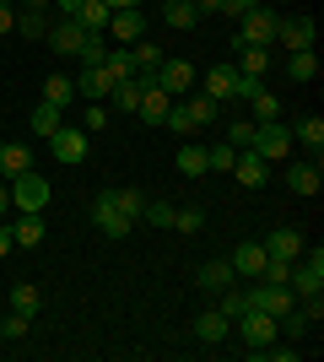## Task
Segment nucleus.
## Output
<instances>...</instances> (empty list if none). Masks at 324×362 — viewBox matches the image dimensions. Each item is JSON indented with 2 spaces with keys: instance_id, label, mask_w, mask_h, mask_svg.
Listing matches in <instances>:
<instances>
[{
  "instance_id": "obj_2",
  "label": "nucleus",
  "mask_w": 324,
  "mask_h": 362,
  "mask_svg": "<svg viewBox=\"0 0 324 362\" xmlns=\"http://www.w3.org/2000/svg\"><path fill=\"white\" fill-rule=\"evenodd\" d=\"M232 330H238V341H244L248 351H265V346L281 335V319L265 314V308H244V314L232 319Z\"/></svg>"
},
{
  "instance_id": "obj_30",
  "label": "nucleus",
  "mask_w": 324,
  "mask_h": 362,
  "mask_svg": "<svg viewBox=\"0 0 324 362\" xmlns=\"http://www.w3.org/2000/svg\"><path fill=\"white\" fill-rule=\"evenodd\" d=\"M130 60H136V71H140V76H157V65L168 60V54H162L157 44H146V38H136V44H130Z\"/></svg>"
},
{
  "instance_id": "obj_31",
  "label": "nucleus",
  "mask_w": 324,
  "mask_h": 362,
  "mask_svg": "<svg viewBox=\"0 0 324 362\" xmlns=\"http://www.w3.org/2000/svg\"><path fill=\"white\" fill-rule=\"evenodd\" d=\"M162 22H168V28H195V22H200V11H195V0H168V6H162Z\"/></svg>"
},
{
  "instance_id": "obj_22",
  "label": "nucleus",
  "mask_w": 324,
  "mask_h": 362,
  "mask_svg": "<svg viewBox=\"0 0 324 362\" xmlns=\"http://www.w3.org/2000/svg\"><path fill=\"white\" fill-rule=\"evenodd\" d=\"M227 259H232V271H238V276H260L270 255H265V243H260V238H248V243H238Z\"/></svg>"
},
{
  "instance_id": "obj_34",
  "label": "nucleus",
  "mask_w": 324,
  "mask_h": 362,
  "mask_svg": "<svg viewBox=\"0 0 324 362\" xmlns=\"http://www.w3.org/2000/svg\"><path fill=\"white\" fill-rule=\"evenodd\" d=\"M232 163H238V146H227V141L205 146V173H232Z\"/></svg>"
},
{
  "instance_id": "obj_35",
  "label": "nucleus",
  "mask_w": 324,
  "mask_h": 362,
  "mask_svg": "<svg viewBox=\"0 0 324 362\" xmlns=\"http://www.w3.org/2000/svg\"><path fill=\"white\" fill-rule=\"evenodd\" d=\"M44 11H49V6H28V11L16 16V33H22V38H44V33H49Z\"/></svg>"
},
{
  "instance_id": "obj_17",
  "label": "nucleus",
  "mask_w": 324,
  "mask_h": 362,
  "mask_svg": "<svg viewBox=\"0 0 324 362\" xmlns=\"http://www.w3.org/2000/svg\"><path fill=\"white\" fill-rule=\"evenodd\" d=\"M313 38H319L313 16H287L276 28V44H287V49H313Z\"/></svg>"
},
{
  "instance_id": "obj_49",
  "label": "nucleus",
  "mask_w": 324,
  "mask_h": 362,
  "mask_svg": "<svg viewBox=\"0 0 324 362\" xmlns=\"http://www.w3.org/2000/svg\"><path fill=\"white\" fill-rule=\"evenodd\" d=\"M49 6H54L60 16H76V11H81V0H49Z\"/></svg>"
},
{
  "instance_id": "obj_33",
  "label": "nucleus",
  "mask_w": 324,
  "mask_h": 362,
  "mask_svg": "<svg viewBox=\"0 0 324 362\" xmlns=\"http://www.w3.org/2000/svg\"><path fill=\"white\" fill-rule=\"evenodd\" d=\"M287 76H292V81H313V76H319V54H313V49H292Z\"/></svg>"
},
{
  "instance_id": "obj_37",
  "label": "nucleus",
  "mask_w": 324,
  "mask_h": 362,
  "mask_svg": "<svg viewBox=\"0 0 324 362\" xmlns=\"http://www.w3.org/2000/svg\"><path fill=\"white\" fill-rule=\"evenodd\" d=\"M71 98H76V81H71V76H49L44 81V103H71Z\"/></svg>"
},
{
  "instance_id": "obj_51",
  "label": "nucleus",
  "mask_w": 324,
  "mask_h": 362,
  "mask_svg": "<svg viewBox=\"0 0 324 362\" xmlns=\"http://www.w3.org/2000/svg\"><path fill=\"white\" fill-rule=\"evenodd\" d=\"M11 255V227H0V259Z\"/></svg>"
},
{
  "instance_id": "obj_10",
  "label": "nucleus",
  "mask_w": 324,
  "mask_h": 362,
  "mask_svg": "<svg viewBox=\"0 0 324 362\" xmlns=\"http://www.w3.org/2000/svg\"><path fill=\"white\" fill-rule=\"evenodd\" d=\"M108 33H114V38L130 49L136 38H146V11H140V6H119V11L108 16Z\"/></svg>"
},
{
  "instance_id": "obj_27",
  "label": "nucleus",
  "mask_w": 324,
  "mask_h": 362,
  "mask_svg": "<svg viewBox=\"0 0 324 362\" xmlns=\"http://www.w3.org/2000/svg\"><path fill=\"white\" fill-rule=\"evenodd\" d=\"M108 16H114V6H108V0H81L76 22H81L87 33H108Z\"/></svg>"
},
{
  "instance_id": "obj_28",
  "label": "nucleus",
  "mask_w": 324,
  "mask_h": 362,
  "mask_svg": "<svg viewBox=\"0 0 324 362\" xmlns=\"http://www.w3.org/2000/svg\"><path fill=\"white\" fill-rule=\"evenodd\" d=\"M292 141H303V146H308L313 157H319V151H324V119H319V114L297 119V124H292Z\"/></svg>"
},
{
  "instance_id": "obj_24",
  "label": "nucleus",
  "mask_w": 324,
  "mask_h": 362,
  "mask_svg": "<svg viewBox=\"0 0 324 362\" xmlns=\"http://www.w3.org/2000/svg\"><path fill=\"white\" fill-rule=\"evenodd\" d=\"M11 243H16V249H38V243H44V216H38V211H22L11 222Z\"/></svg>"
},
{
  "instance_id": "obj_1",
  "label": "nucleus",
  "mask_w": 324,
  "mask_h": 362,
  "mask_svg": "<svg viewBox=\"0 0 324 362\" xmlns=\"http://www.w3.org/2000/svg\"><path fill=\"white\" fill-rule=\"evenodd\" d=\"M205 81V98H216V103H227V98H248V92H260L265 81H254V76H238V65H211V71L200 76Z\"/></svg>"
},
{
  "instance_id": "obj_15",
  "label": "nucleus",
  "mask_w": 324,
  "mask_h": 362,
  "mask_svg": "<svg viewBox=\"0 0 324 362\" xmlns=\"http://www.w3.org/2000/svg\"><path fill=\"white\" fill-rule=\"evenodd\" d=\"M232 54H238V76H254V81H265V71H270V49L265 44H238L232 38Z\"/></svg>"
},
{
  "instance_id": "obj_48",
  "label": "nucleus",
  "mask_w": 324,
  "mask_h": 362,
  "mask_svg": "<svg viewBox=\"0 0 324 362\" xmlns=\"http://www.w3.org/2000/svg\"><path fill=\"white\" fill-rule=\"evenodd\" d=\"M6 33H16V11L11 6H0V38H6Z\"/></svg>"
},
{
  "instance_id": "obj_41",
  "label": "nucleus",
  "mask_w": 324,
  "mask_h": 362,
  "mask_svg": "<svg viewBox=\"0 0 324 362\" xmlns=\"http://www.w3.org/2000/svg\"><path fill=\"white\" fill-rule=\"evenodd\" d=\"M81 65H103V54H108V44H103V33H87V38H81Z\"/></svg>"
},
{
  "instance_id": "obj_32",
  "label": "nucleus",
  "mask_w": 324,
  "mask_h": 362,
  "mask_svg": "<svg viewBox=\"0 0 324 362\" xmlns=\"http://www.w3.org/2000/svg\"><path fill=\"white\" fill-rule=\"evenodd\" d=\"M248 108H254V124H270V119H281V103H276V92H270V87L248 92Z\"/></svg>"
},
{
  "instance_id": "obj_9",
  "label": "nucleus",
  "mask_w": 324,
  "mask_h": 362,
  "mask_svg": "<svg viewBox=\"0 0 324 362\" xmlns=\"http://www.w3.org/2000/svg\"><path fill=\"white\" fill-rule=\"evenodd\" d=\"M179 108L189 114V124H195V130H216V124H222V103H216V98H205V92H184V98H179Z\"/></svg>"
},
{
  "instance_id": "obj_20",
  "label": "nucleus",
  "mask_w": 324,
  "mask_h": 362,
  "mask_svg": "<svg viewBox=\"0 0 324 362\" xmlns=\"http://www.w3.org/2000/svg\"><path fill=\"white\" fill-rule=\"evenodd\" d=\"M287 184H292V195H319V189H324L319 157H308V163H292V168H287Z\"/></svg>"
},
{
  "instance_id": "obj_26",
  "label": "nucleus",
  "mask_w": 324,
  "mask_h": 362,
  "mask_svg": "<svg viewBox=\"0 0 324 362\" xmlns=\"http://www.w3.org/2000/svg\"><path fill=\"white\" fill-rule=\"evenodd\" d=\"M60 124H65V108H60V103H38V108H32V119H28V130L49 141L54 130H60Z\"/></svg>"
},
{
  "instance_id": "obj_23",
  "label": "nucleus",
  "mask_w": 324,
  "mask_h": 362,
  "mask_svg": "<svg viewBox=\"0 0 324 362\" xmlns=\"http://www.w3.org/2000/svg\"><path fill=\"white\" fill-rule=\"evenodd\" d=\"M76 92L87 98V103H103L108 92H114V76H108L103 65H87V71H81V81H76Z\"/></svg>"
},
{
  "instance_id": "obj_18",
  "label": "nucleus",
  "mask_w": 324,
  "mask_h": 362,
  "mask_svg": "<svg viewBox=\"0 0 324 362\" xmlns=\"http://www.w3.org/2000/svg\"><path fill=\"white\" fill-rule=\"evenodd\" d=\"M232 179L244 184V189H260L270 179V163H265L260 151H238V163H232Z\"/></svg>"
},
{
  "instance_id": "obj_40",
  "label": "nucleus",
  "mask_w": 324,
  "mask_h": 362,
  "mask_svg": "<svg viewBox=\"0 0 324 362\" xmlns=\"http://www.w3.org/2000/svg\"><path fill=\"white\" fill-rule=\"evenodd\" d=\"M222 141H227V146H238V151H248V146H254V119H232Z\"/></svg>"
},
{
  "instance_id": "obj_44",
  "label": "nucleus",
  "mask_w": 324,
  "mask_h": 362,
  "mask_svg": "<svg viewBox=\"0 0 324 362\" xmlns=\"http://www.w3.org/2000/svg\"><path fill=\"white\" fill-rule=\"evenodd\" d=\"M140 222H152V227H173V206H168V200H152V206L140 211Z\"/></svg>"
},
{
  "instance_id": "obj_12",
  "label": "nucleus",
  "mask_w": 324,
  "mask_h": 362,
  "mask_svg": "<svg viewBox=\"0 0 324 362\" xmlns=\"http://www.w3.org/2000/svg\"><path fill=\"white\" fill-rule=\"evenodd\" d=\"M49 146H54V157H60V163H87V130H71V124H60V130H54V136H49Z\"/></svg>"
},
{
  "instance_id": "obj_38",
  "label": "nucleus",
  "mask_w": 324,
  "mask_h": 362,
  "mask_svg": "<svg viewBox=\"0 0 324 362\" xmlns=\"http://www.w3.org/2000/svg\"><path fill=\"white\" fill-rule=\"evenodd\" d=\"M179 173H184V179H200L205 173V146H179Z\"/></svg>"
},
{
  "instance_id": "obj_47",
  "label": "nucleus",
  "mask_w": 324,
  "mask_h": 362,
  "mask_svg": "<svg viewBox=\"0 0 324 362\" xmlns=\"http://www.w3.org/2000/svg\"><path fill=\"white\" fill-rule=\"evenodd\" d=\"M260 0H222V16H244V11H254Z\"/></svg>"
},
{
  "instance_id": "obj_6",
  "label": "nucleus",
  "mask_w": 324,
  "mask_h": 362,
  "mask_svg": "<svg viewBox=\"0 0 324 362\" xmlns=\"http://www.w3.org/2000/svg\"><path fill=\"white\" fill-rule=\"evenodd\" d=\"M248 151H260L265 163H281V157L292 151V130H287L281 119H270V124H254V146H248Z\"/></svg>"
},
{
  "instance_id": "obj_56",
  "label": "nucleus",
  "mask_w": 324,
  "mask_h": 362,
  "mask_svg": "<svg viewBox=\"0 0 324 362\" xmlns=\"http://www.w3.org/2000/svg\"><path fill=\"white\" fill-rule=\"evenodd\" d=\"M0 179H6V173H0Z\"/></svg>"
},
{
  "instance_id": "obj_39",
  "label": "nucleus",
  "mask_w": 324,
  "mask_h": 362,
  "mask_svg": "<svg viewBox=\"0 0 324 362\" xmlns=\"http://www.w3.org/2000/svg\"><path fill=\"white\" fill-rule=\"evenodd\" d=\"M173 227H179L184 238H195V233H200V227H205V211H200V206H184V211L173 206Z\"/></svg>"
},
{
  "instance_id": "obj_14",
  "label": "nucleus",
  "mask_w": 324,
  "mask_h": 362,
  "mask_svg": "<svg viewBox=\"0 0 324 362\" xmlns=\"http://www.w3.org/2000/svg\"><path fill=\"white\" fill-rule=\"evenodd\" d=\"M232 335V319L222 314V308H205V314H195V341L200 346H222Z\"/></svg>"
},
{
  "instance_id": "obj_21",
  "label": "nucleus",
  "mask_w": 324,
  "mask_h": 362,
  "mask_svg": "<svg viewBox=\"0 0 324 362\" xmlns=\"http://www.w3.org/2000/svg\"><path fill=\"white\" fill-rule=\"evenodd\" d=\"M195 281H200V292H222V287L238 281V271H232V259L222 255V259H205L200 271H195Z\"/></svg>"
},
{
  "instance_id": "obj_5",
  "label": "nucleus",
  "mask_w": 324,
  "mask_h": 362,
  "mask_svg": "<svg viewBox=\"0 0 324 362\" xmlns=\"http://www.w3.org/2000/svg\"><path fill=\"white\" fill-rule=\"evenodd\" d=\"M11 206H16V211H44V206H49V179H44V173H32V168H28V173H16V179H11Z\"/></svg>"
},
{
  "instance_id": "obj_43",
  "label": "nucleus",
  "mask_w": 324,
  "mask_h": 362,
  "mask_svg": "<svg viewBox=\"0 0 324 362\" xmlns=\"http://www.w3.org/2000/svg\"><path fill=\"white\" fill-rule=\"evenodd\" d=\"M28 325H32V314H16V308H11V314L0 319V335H6V341H22V335H28Z\"/></svg>"
},
{
  "instance_id": "obj_55",
  "label": "nucleus",
  "mask_w": 324,
  "mask_h": 362,
  "mask_svg": "<svg viewBox=\"0 0 324 362\" xmlns=\"http://www.w3.org/2000/svg\"><path fill=\"white\" fill-rule=\"evenodd\" d=\"M0 6H11V0H0Z\"/></svg>"
},
{
  "instance_id": "obj_19",
  "label": "nucleus",
  "mask_w": 324,
  "mask_h": 362,
  "mask_svg": "<svg viewBox=\"0 0 324 362\" xmlns=\"http://www.w3.org/2000/svg\"><path fill=\"white\" fill-rule=\"evenodd\" d=\"M168 108H173V92H162V87L152 81V87L140 92L136 114H140V124H162V119H168Z\"/></svg>"
},
{
  "instance_id": "obj_8",
  "label": "nucleus",
  "mask_w": 324,
  "mask_h": 362,
  "mask_svg": "<svg viewBox=\"0 0 324 362\" xmlns=\"http://www.w3.org/2000/svg\"><path fill=\"white\" fill-rule=\"evenodd\" d=\"M292 303H297V292L287 287V281H260V287L248 292V308H265V314H276V319L287 314Z\"/></svg>"
},
{
  "instance_id": "obj_11",
  "label": "nucleus",
  "mask_w": 324,
  "mask_h": 362,
  "mask_svg": "<svg viewBox=\"0 0 324 362\" xmlns=\"http://www.w3.org/2000/svg\"><path fill=\"white\" fill-rule=\"evenodd\" d=\"M81 38H87V28H81L76 16H60V22H54V28L44 33V44L54 49V54H76V49H81Z\"/></svg>"
},
{
  "instance_id": "obj_45",
  "label": "nucleus",
  "mask_w": 324,
  "mask_h": 362,
  "mask_svg": "<svg viewBox=\"0 0 324 362\" xmlns=\"http://www.w3.org/2000/svg\"><path fill=\"white\" fill-rule=\"evenodd\" d=\"M287 276H292V259H265L260 281H287Z\"/></svg>"
},
{
  "instance_id": "obj_42",
  "label": "nucleus",
  "mask_w": 324,
  "mask_h": 362,
  "mask_svg": "<svg viewBox=\"0 0 324 362\" xmlns=\"http://www.w3.org/2000/svg\"><path fill=\"white\" fill-rule=\"evenodd\" d=\"M114 206H119V216H130V222H140V211H146V200H140L136 189H114Z\"/></svg>"
},
{
  "instance_id": "obj_25",
  "label": "nucleus",
  "mask_w": 324,
  "mask_h": 362,
  "mask_svg": "<svg viewBox=\"0 0 324 362\" xmlns=\"http://www.w3.org/2000/svg\"><path fill=\"white\" fill-rule=\"evenodd\" d=\"M28 168H32V146H22V141H6V146H0V173H6V179L28 173Z\"/></svg>"
},
{
  "instance_id": "obj_50",
  "label": "nucleus",
  "mask_w": 324,
  "mask_h": 362,
  "mask_svg": "<svg viewBox=\"0 0 324 362\" xmlns=\"http://www.w3.org/2000/svg\"><path fill=\"white\" fill-rule=\"evenodd\" d=\"M6 211H11V184L0 179V216H6Z\"/></svg>"
},
{
  "instance_id": "obj_4",
  "label": "nucleus",
  "mask_w": 324,
  "mask_h": 362,
  "mask_svg": "<svg viewBox=\"0 0 324 362\" xmlns=\"http://www.w3.org/2000/svg\"><path fill=\"white\" fill-rule=\"evenodd\" d=\"M287 287L297 292V298H308V292H324V249H303V255L292 259V276H287Z\"/></svg>"
},
{
  "instance_id": "obj_16",
  "label": "nucleus",
  "mask_w": 324,
  "mask_h": 362,
  "mask_svg": "<svg viewBox=\"0 0 324 362\" xmlns=\"http://www.w3.org/2000/svg\"><path fill=\"white\" fill-rule=\"evenodd\" d=\"M260 243H265V255H270V259H297L303 249H308L297 227H270V238H260Z\"/></svg>"
},
{
  "instance_id": "obj_46",
  "label": "nucleus",
  "mask_w": 324,
  "mask_h": 362,
  "mask_svg": "<svg viewBox=\"0 0 324 362\" xmlns=\"http://www.w3.org/2000/svg\"><path fill=\"white\" fill-rule=\"evenodd\" d=\"M108 124V108L103 103H87V119H81V130H103Z\"/></svg>"
},
{
  "instance_id": "obj_7",
  "label": "nucleus",
  "mask_w": 324,
  "mask_h": 362,
  "mask_svg": "<svg viewBox=\"0 0 324 362\" xmlns=\"http://www.w3.org/2000/svg\"><path fill=\"white\" fill-rule=\"evenodd\" d=\"M92 222H97V233H103V238H114L119 243L124 233H130V216H119V206H114V189H97V200H92Z\"/></svg>"
},
{
  "instance_id": "obj_29",
  "label": "nucleus",
  "mask_w": 324,
  "mask_h": 362,
  "mask_svg": "<svg viewBox=\"0 0 324 362\" xmlns=\"http://www.w3.org/2000/svg\"><path fill=\"white\" fill-rule=\"evenodd\" d=\"M103 71L114 76V81H130V76H136V60H130V49H124V44H108V54H103Z\"/></svg>"
},
{
  "instance_id": "obj_52",
  "label": "nucleus",
  "mask_w": 324,
  "mask_h": 362,
  "mask_svg": "<svg viewBox=\"0 0 324 362\" xmlns=\"http://www.w3.org/2000/svg\"><path fill=\"white\" fill-rule=\"evenodd\" d=\"M195 11H200V16L205 11H222V0H195Z\"/></svg>"
},
{
  "instance_id": "obj_13",
  "label": "nucleus",
  "mask_w": 324,
  "mask_h": 362,
  "mask_svg": "<svg viewBox=\"0 0 324 362\" xmlns=\"http://www.w3.org/2000/svg\"><path fill=\"white\" fill-rule=\"evenodd\" d=\"M157 87L173 92V98H184V92L195 87V65H189V60H162V65H157Z\"/></svg>"
},
{
  "instance_id": "obj_54",
  "label": "nucleus",
  "mask_w": 324,
  "mask_h": 362,
  "mask_svg": "<svg viewBox=\"0 0 324 362\" xmlns=\"http://www.w3.org/2000/svg\"><path fill=\"white\" fill-rule=\"evenodd\" d=\"M32 6H49V0H32Z\"/></svg>"
},
{
  "instance_id": "obj_3",
  "label": "nucleus",
  "mask_w": 324,
  "mask_h": 362,
  "mask_svg": "<svg viewBox=\"0 0 324 362\" xmlns=\"http://www.w3.org/2000/svg\"><path fill=\"white\" fill-rule=\"evenodd\" d=\"M276 28H281V16L270 11V6H254V11L238 16V44H276Z\"/></svg>"
},
{
  "instance_id": "obj_36",
  "label": "nucleus",
  "mask_w": 324,
  "mask_h": 362,
  "mask_svg": "<svg viewBox=\"0 0 324 362\" xmlns=\"http://www.w3.org/2000/svg\"><path fill=\"white\" fill-rule=\"evenodd\" d=\"M11 308H16V314H38V308H44L38 287H32V281H16V287H11Z\"/></svg>"
},
{
  "instance_id": "obj_53",
  "label": "nucleus",
  "mask_w": 324,
  "mask_h": 362,
  "mask_svg": "<svg viewBox=\"0 0 324 362\" xmlns=\"http://www.w3.org/2000/svg\"><path fill=\"white\" fill-rule=\"evenodd\" d=\"M108 6H114V11H119V6H140V0H108Z\"/></svg>"
}]
</instances>
